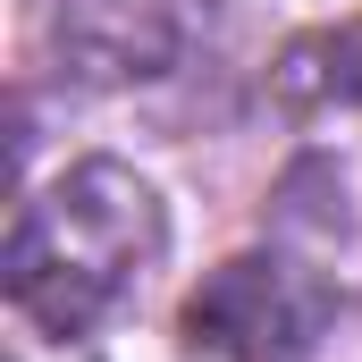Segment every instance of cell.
<instances>
[{
  "mask_svg": "<svg viewBox=\"0 0 362 362\" xmlns=\"http://www.w3.org/2000/svg\"><path fill=\"white\" fill-rule=\"evenodd\" d=\"M337 295L286 253H236L185 295V346L202 362H303L320 346Z\"/></svg>",
  "mask_w": 362,
  "mask_h": 362,
  "instance_id": "2",
  "label": "cell"
},
{
  "mask_svg": "<svg viewBox=\"0 0 362 362\" xmlns=\"http://www.w3.org/2000/svg\"><path fill=\"white\" fill-rule=\"evenodd\" d=\"M219 0H59V51L85 85H152L211 34Z\"/></svg>",
  "mask_w": 362,
  "mask_h": 362,
  "instance_id": "3",
  "label": "cell"
},
{
  "mask_svg": "<svg viewBox=\"0 0 362 362\" xmlns=\"http://www.w3.org/2000/svg\"><path fill=\"white\" fill-rule=\"evenodd\" d=\"M329 93H346V101L362 110V17L329 42Z\"/></svg>",
  "mask_w": 362,
  "mask_h": 362,
  "instance_id": "4",
  "label": "cell"
},
{
  "mask_svg": "<svg viewBox=\"0 0 362 362\" xmlns=\"http://www.w3.org/2000/svg\"><path fill=\"white\" fill-rule=\"evenodd\" d=\"M8 362H93L76 337H59V346H8Z\"/></svg>",
  "mask_w": 362,
  "mask_h": 362,
  "instance_id": "5",
  "label": "cell"
},
{
  "mask_svg": "<svg viewBox=\"0 0 362 362\" xmlns=\"http://www.w3.org/2000/svg\"><path fill=\"white\" fill-rule=\"evenodd\" d=\"M160 245H169L160 194L118 160H76L8 228V303L51 337H85L144 286Z\"/></svg>",
  "mask_w": 362,
  "mask_h": 362,
  "instance_id": "1",
  "label": "cell"
}]
</instances>
